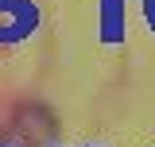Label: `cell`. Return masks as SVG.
<instances>
[{
	"mask_svg": "<svg viewBox=\"0 0 155 147\" xmlns=\"http://www.w3.org/2000/svg\"><path fill=\"white\" fill-rule=\"evenodd\" d=\"M147 4H151V8H155V0H147Z\"/></svg>",
	"mask_w": 155,
	"mask_h": 147,
	"instance_id": "obj_2",
	"label": "cell"
},
{
	"mask_svg": "<svg viewBox=\"0 0 155 147\" xmlns=\"http://www.w3.org/2000/svg\"><path fill=\"white\" fill-rule=\"evenodd\" d=\"M12 128H16V136L23 139L27 147H43L51 136H54V112L47 109V105H19L16 112H12Z\"/></svg>",
	"mask_w": 155,
	"mask_h": 147,
	"instance_id": "obj_1",
	"label": "cell"
}]
</instances>
